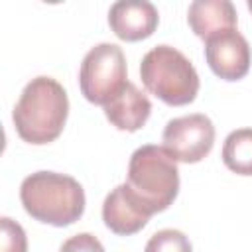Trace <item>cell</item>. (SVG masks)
I'll list each match as a JSON object with an SVG mask.
<instances>
[{"mask_svg": "<svg viewBox=\"0 0 252 252\" xmlns=\"http://www.w3.org/2000/svg\"><path fill=\"white\" fill-rule=\"evenodd\" d=\"M20 201L26 213L51 226H69L85 213L83 185L57 171H35L20 185Z\"/></svg>", "mask_w": 252, "mask_h": 252, "instance_id": "7a4b0ae2", "label": "cell"}, {"mask_svg": "<svg viewBox=\"0 0 252 252\" xmlns=\"http://www.w3.org/2000/svg\"><path fill=\"white\" fill-rule=\"evenodd\" d=\"M187 22L193 33L207 41L220 32L236 28V10L228 0H195L189 4Z\"/></svg>", "mask_w": 252, "mask_h": 252, "instance_id": "8fae6325", "label": "cell"}, {"mask_svg": "<svg viewBox=\"0 0 252 252\" xmlns=\"http://www.w3.org/2000/svg\"><path fill=\"white\" fill-rule=\"evenodd\" d=\"M140 77L148 93L169 106H183L199 93V75L193 63L171 45L152 47L140 63Z\"/></svg>", "mask_w": 252, "mask_h": 252, "instance_id": "277c9868", "label": "cell"}, {"mask_svg": "<svg viewBox=\"0 0 252 252\" xmlns=\"http://www.w3.org/2000/svg\"><path fill=\"white\" fill-rule=\"evenodd\" d=\"M59 252H104V246L100 240L91 232H79L71 238H67Z\"/></svg>", "mask_w": 252, "mask_h": 252, "instance_id": "9a60e30c", "label": "cell"}, {"mask_svg": "<svg viewBox=\"0 0 252 252\" xmlns=\"http://www.w3.org/2000/svg\"><path fill=\"white\" fill-rule=\"evenodd\" d=\"M159 22L158 8L148 0H120L108 10V26L122 41L150 37Z\"/></svg>", "mask_w": 252, "mask_h": 252, "instance_id": "ba28073f", "label": "cell"}, {"mask_svg": "<svg viewBox=\"0 0 252 252\" xmlns=\"http://www.w3.org/2000/svg\"><path fill=\"white\" fill-rule=\"evenodd\" d=\"M69 116L67 91L53 77L39 75L32 79L12 112L18 136L33 146H43L57 140Z\"/></svg>", "mask_w": 252, "mask_h": 252, "instance_id": "6da1fadb", "label": "cell"}, {"mask_svg": "<svg viewBox=\"0 0 252 252\" xmlns=\"http://www.w3.org/2000/svg\"><path fill=\"white\" fill-rule=\"evenodd\" d=\"M205 59L211 71L222 81H240L250 69V45L234 28L205 41Z\"/></svg>", "mask_w": 252, "mask_h": 252, "instance_id": "52a82bcc", "label": "cell"}, {"mask_svg": "<svg viewBox=\"0 0 252 252\" xmlns=\"http://www.w3.org/2000/svg\"><path fill=\"white\" fill-rule=\"evenodd\" d=\"M163 150L183 163H197L205 159L215 144L213 120L201 112L173 118L165 124L161 134Z\"/></svg>", "mask_w": 252, "mask_h": 252, "instance_id": "8992f818", "label": "cell"}, {"mask_svg": "<svg viewBox=\"0 0 252 252\" xmlns=\"http://www.w3.org/2000/svg\"><path fill=\"white\" fill-rule=\"evenodd\" d=\"M102 108L104 116L112 126H116L122 132H136L148 122L152 102L134 83L128 81L126 87Z\"/></svg>", "mask_w": 252, "mask_h": 252, "instance_id": "30bf717a", "label": "cell"}, {"mask_svg": "<svg viewBox=\"0 0 252 252\" xmlns=\"http://www.w3.org/2000/svg\"><path fill=\"white\" fill-rule=\"evenodd\" d=\"M126 83V57L118 45L98 43L87 51L79 69V87L89 102L106 106Z\"/></svg>", "mask_w": 252, "mask_h": 252, "instance_id": "5b68a950", "label": "cell"}, {"mask_svg": "<svg viewBox=\"0 0 252 252\" xmlns=\"http://www.w3.org/2000/svg\"><path fill=\"white\" fill-rule=\"evenodd\" d=\"M246 6H248V10L252 12V0H248V4H246Z\"/></svg>", "mask_w": 252, "mask_h": 252, "instance_id": "2e32d148", "label": "cell"}, {"mask_svg": "<svg viewBox=\"0 0 252 252\" xmlns=\"http://www.w3.org/2000/svg\"><path fill=\"white\" fill-rule=\"evenodd\" d=\"M126 185L152 215L161 213L179 193L177 161L161 146H140L130 156Z\"/></svg>", "mask_w": 252, "mask_h": 252, "instance_id": "3957f363", "label": "cell"}, {"mask_svg": "<svg viewBox=\"0 0 252 252\" xmlns=\"http://www.w3.org/2000/svg\"><path fill=\"white\" fill-rule=\"evenodd\" d=\"M144 252H193L189 238L175 228H163L152 234Z\"/></svg>", "mask_w": 252, "mask_h": 252, "instance_id": "4fadbf2b", "label": "cell"}, {"mask_svg": "<svg viewBox=\"0 0 252 252\" xmlns=\"http://www.w3.org/2000/svg\"><path fill=\"white\" fill-rule=\"evenodd\" d=\"M2 236H0V252H28V238L26 230L20 222L12 220L10 217L0 219Z\"/></svg>", "mask_w": 252, "mask_h": 252, "instance_id": "5bb4252c", "label": "cell"}, {"mask_svg": "<svg viewBox=\"0 0 252 252\" xmlns=\"http://www.w3.org/2000/svg\"><path fill=\"white\" fill-rule=\"evenodd\" d=\"M150 217L152 213L130 193L126 183L114 187L102 203V220L118 236L136 234L146 226Z\"/></svg>", "mask_w": 252, "mask_h": 252, "instance_id": "9c48e42d", "label": "cell"}, {"mask_svg": "<svg viewBox=\"0 0 252 252\" xmlns=\"http://www.w3.org/2000/svg\"><path fill=\"white\" fill-rule=\"evenodd\" d=\"M222 163L238 175H252V128L232 130L222 144Z\"/></svg>", "mask_w": 252, "mask_h": 252, "instance_id": "7c38bea8", "label": "cell"}]
</instances>
